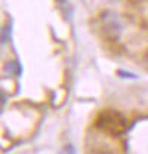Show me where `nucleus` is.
Masks as SVG:
<instances>
[{"mask_svg": "<svg viewBox=\"0 0 148 154\" xmlns=\"http://www.w3.org/2000/svg\"><path fill=\"white\" fill-rule=\"evenodd\" d=\"M99 128L110 132L113 135H117L120 132H123L125 129V120L123 117L116 113H105L99 117V122H98Z\"/></svg>", "mask_w": 148, "mask_h": 154, "instance_id": "obj_1", "label": "nucleus"}]
</instances>
